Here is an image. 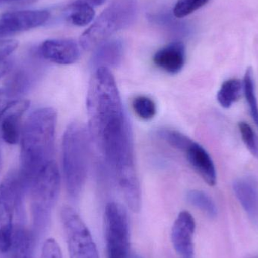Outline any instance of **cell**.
I'll return each instance as SVG.
<instances>
[{
    "mask_svg": "<svg viewBox=\"0 0 258 258\" xmlns=\"http://www.w3.org/2000/svg\"><path fill=\"white\" fill-rule=\"evenodd\" d=\"M50 18L46 10H20L0 16V38L13 36L43 25Z\"/></svg>",
    "mask_w": 258,
    "mask_h": 258,
    "instance_id": "obj_9",
    "label": "cell"
},
{
    "mask_svg": "<svg viewBox=\"0 0 258 258\" xmlns=\"http://www.w3.org/2000/svg\"><path fill=\"white\" fill-rule=\"evenodd\" d=\"M40 258H63L60 245L55 239L50 238L44 242Z\"/></svg>",
    "mask_w": 258,
    "mask_h": 258,
    "instance_id": "obj_27",
    "label": "cell"
},
{
    "mask_svg": "<svg viewBox=\"0 0 258 258\" xmlns=\"http://www.w3.org/2000/svg\"><path fill=\"white\" fill-rule=\"evenodd\" d=\"M123 56V45L117 39L107 40L97 47L92 56V68L95 70L100 68L116 67L122 61Z\"/></svg>",
    "mask_w": 258,
    "mask_h": 258,
    "instance_id": "obj_16",
    "label": "cell"
},
{
    "mask_svg": "<svg viewBox=\"0 0 258 258\" xmlns=\"http://www.w3.org/2000/svg\"><path fill=\"white\" fill-rule=\"evenodd\" d=\"M186 51L184 45L174 42L161 48L153 56V62L158 68L171 74L180 72L184 66Z\"/></svg>",
    "mask_w": 258,
    "mask_h": 258,
    "instance_id": "obj_15",
    "label": "cell"
},
{
    "mask_svg": "<svg viewBox=\"0 0 258 258\" xmlns=\"http://www.w3.org/2000/svg\"><path fill=\"white\" fill-rule=\"evenodd\" d=\"M132 107L137 116L143 120H150L156 113V104L148 97H136L132 101Z\"/></svg>",
    "mask_w": 258,
    "mask_h": 258,
    "instance_id": "obj_23",
    "label": "cell"
},
{
    "mask_svg": "<svg viewBox=\"0 0 258 258\" xmlns=\"http://www.w3.org/2000/svg\"><path fill=\"white\" fill-rule=\"evenodd\" d=\"M30 102L27 100L18 99L6 110L0 119V134L5 142L16 144L21 139V116L28 109Z\"/></svg>",
    "mask_w": 258,
    "mask_h": 258,
    "instance_id": "obj_12",
    "label": "cell"
},
{
    "mask_svg": "<svg viewBox=\"0 0 258 258\" xmlns=\"http://www.w3.org/2000/svg\"><path fill=\"white\" fill-rule=\"evenodd\" d=\"M243 92V83L238 79H230L221 85L217 99L221 107L228 109L240 98Z\"/></svg>",
    "mask_w": 258,
    "mask_h": 258,
    "instance_id": "obj_18",
    "label": "cell"
},
{
    "mask_svg": "<svg viewBox=\"0 0 258 258\" xmlns=\"http://www.w3.org/2000/svg\"><path fill=\"white\" fill-rule=\"evenodd\" d=\"M57 119L54 109H38L29 116L21 130L18 174L27 192L39 173L54 161Z\"/></svg>",
    "mask_w": 258,
    "mask_h": 258,
    "instance_id": "obj_2",
    "label": "cell"
},
{
    "mask_svg": "<svg viewBox=\"0 0 258 258\" xmlns=\"http://www.w3.org/2000/svg\"><path fill=\"white\" fill-rule=\"evenodd\" d=\"M137 12L136 0H114L82 34L80 45L88 51L96 48L112 35L132 24Z\"/></svg>",
    "mask_w": 258,
    "mask_h": 258,
    "instance_id": "obj_4",
    "label": "cell"
},
{
    "mask_svg": "<svg viewBox=\"0 0 258 258\" xmlns=\"http://www.w3.org/2000/svg\"><path fill=\"white\" fill-rule=\"evenodd\" d=\"M34 235L23 227L15 228L10 258H33Z\"/></svg>",
    "mask_w": 258,
    "mask_h": 258,
    "instance_id": "obj_17",
    "label": "cell"
},
{
    "mask_svg": "<svg viewBox=\"0 0 258 258\" xmlns=\"http://www.w3.org/2000/svg\"><path fill=\"white\" fill-rule=\"evenodd\" d=\"M21 1V0H0V6L6 4V3H14V2Z\"/></svg>",
    "mask_w": 258,
    "mask_h": 258,
    "instance_id": "obj_29",
    "label": "cell"
},
{
    "mask_svg": "<svg viewBox=\"0 0 258 258\" xmlns=\"http://www.w3.org/2000/svg\"><path fill=\"white\" fill-rule=\"evenodd\" d=\"M186 198L191 205L204 212L209 218H215L218 215L216 204L206 192L192 189L187 192Z\"/></svg>",
    "mask_w": 258,
    "mask_h": 258,
    "instance_id": "obj_19",
    "label": "cell"
},
{
    "mask_svg": "<svg viewBox=\"0 0 258 258\" xmlns=\"http://www.w3.org/2000/svg\"><path fill=\"white\" fill-rule=\"evenodd\" d=\"M18 46V42L15 40L4 41L0 43V79L10 71L11 55Z\"/></svg>",
    "mask_w": 258,
    "mask_h": 258,
    "instance_id": "obj_24",
    "label": "cell"
},
{
    "mask_svg": "<svg viewBox=\"0 0 258 258\" xmlns=\"http://www.w3.org/2000/svg\"><path fill=\"white\" fill-rule=\"evenodd\" d=\"M60 218L70 258H100L93 237L77 211L64 206Z\"/></svg>",
    "mask_w": 258,
    "mask_h": 258,
    "instance_id": "obj_8",
    "label": "cell"
},
{
    "mask_svg": "<svg viewBox=\"0 0 258 258\" xmlns=\"http://www.w3.org/2000/svg\"><path fill=\"white\" fill-rule=\"evenodd\" d=\"M161 139L168 143L170 146L184 153L192 143V140L178 131L173 129H161L158 132Z\"/></svg>",
    "mask_w": 258,
    "mask_h": 258,
    "instance_id": "obj_22",
    "label": "cell"
},
{
    "mask_svg": "<svg viewBox=\"0 0 258 258\" xmlns=\"http://www.w3.org/2000/svg\"><path fill=\"white\" fill-rule=\"evenodd\" d=\"M196 221L187 211H182L171 228V242L180 258H195L194 236Z\"/></svg>",
    "mask_w": 258,
    "mask_h": 258,
    "instance_id": "obj_10",
    "label": "cell"
},
{
    "mask_svg": "<svg viewBox=\"0 0 258 258\" xmlns=\"http://www.w3.org/2000/svg\"><path fill=\"white\" fill-rule=\"evenodd\" d=\"M90 138L80 122L68 125L62 142V162L67 191L72 199L80 197L86 184L89 169Z\"/></svg>",
    "mask_w": 258,
    "mask_h": 258,
    "instance_id": "obj_3",
    "label": "cell"
},
{
    "mask_svg": "<svg viewBox=\"0 0 258 258\" xmlns=\"http://www.w3.org/2000/svg\"><path fill=\"white\" fill-rule=\"evenodd\" d=\"M233 192L251 222L258 228V185L249 177L235 180Z\"/></svg>",
    "mask_w": 258,
    "mask_h": 258,
    "instance_id": "obj_13",
    "label": "cell"
},
{
    "mask_svg": "<svg viewBox=\"0 0 258 258\" xmlns=\"http://www.w3.org/2000/svg\"><path fill=\"white\" fill-rule=\"evenodd\" d=\"M184 153L188 162L199 175L209 186H215L217 183L216 169L206 149L194 141Z\"/></svg>",
    "mask_w": 258,
    "mask_h": 258,
    "instance_id": "obj_14",
    "label": "cell"
},
{
    "mask_svg": "<svg viewBox=\"0 0 258 258\" xmlns=\"http://www.w3.org/2000/svg\"><path fill=\"white\" fill-rule=\"evenodd\" d=\"M210 0H177L173 13L176 18H184L203 7Z\"/></svg>",
    "mask_w": 258,
    "mask_h": 258,
    "instance_id": "obj_25",
    "label": "cell"
},
{
    "mask_svg": "<svg viewBox=\"0 0 258 258\" xmlns=\"http://www.w3.org/2000/svg\"><path fill=\"white\" fill-rule=\"evenodd\" d=\"M242 83L244 95L248 103L250 113L258 128V102L252 68H249L247 69Z\"/></svg>",
    "mask_w": 258,
    "mask_h": 258,
    "instance_id": "obj_20",
    "label": "cell"
},
{
    "mask_svg": "<svg viewBox=\"0 0 258 258\" xmlns=\"http://www.w3.org/2000/svg\"><path fill=\"white\" fill-rule=\"evenodd\" d=\"M76 2L88 5V6H90L94 8L96 7V6H101L103 3H105L106 0H76Z\"/></svg>",
    "mask_w": 258,
    "mask_h": 258,
    "instance_id": "obj_28",
    "label": "cell"
},
{
    "mask_svg": "<svg viewBox=\"0 0 258 258\" xmlns=\"http://www.w3.org/2000/svg\"><path fill=\"white\" fill-rule=\"evenodd\" d=\"M239 129L244 144L251 154L258 159V135L246 122H239Z\"/></svg>",
    "mask_w": 258,
    "mask_h": 258,
    "instance_id": "obj_26",
    "label": "cell"
},
{
    "mask_svg": "<svg viewBox=\"0 0 258 258\" xmlns=\"http://www.w3.org/2000/svg\"><path fill=\"white\" fill-rule=\"evenodd\" d=\"M107 258L130 257V229L128 213L115 202L107 203L104 212Z\"/></svg>",
    "mask_w": 258,
    "mask_h": 258,
    "instance_id": "obj_7",
    "label": "cell"
},
{
    "mask_svg": "<svg viewBox=\"0 0 258 258\" xmlns=\"http://www.w3.org/2000/svg\"><path fill=\"white\" fill-rule=\"evenodd\" d=\"M25 188L18 174L12 173L0 183V253L6 254L13 243L15 220L24 214Z\"/></svg>",
    "mask_w": 258,
    "mask_h": 258,
    "instance_id": "obj_5",
    "label": "cell"
},
{
    "mask_svg": "<svg viewBox=\"0 0 258 258\" xmlns=\"http://www.w3.org/2000/svg\"><path fill=\"white\" fill-rule=\"evenodd\" d=\"M60 186V173L53 161L39 173L28 191L33 224L37 230H42L48 225L58 197Z\"/></svg>",
    "mask_w": 258,
    "mask_h": 258,
    "instance_id": "obj_6",
    "label": "cell"
},
{
    "mask_svg": "<svg viewBox=\"0 0 258 258\" xmlns=\"http://www.w3.org/2000/svg\"><path fill=\"white\" fill-rule=\"evenodd\" d=\"M86 105L89 138L102 157L132 137L116 80L109 68L95 70Z\"/></svg>",
    "mask_w": 258,
    "mask_h": 258,
    "instance_id": "obj_1",
    "label": "cell"
},
{
    "mask_svg": "<svg viewBox=\"0 0 258 258\" xmlns=\"http://www.w3.org/2000/svg\"><path fill=\"white\" fill-rule=\"evenodd\" d=\"M95 15L93 7L75 1L71 6L68 19L74 25L83 27L93 21Z\"/></svg>",
    "mask_w": 258,
    "mask_h": 258,
    "instance_id": "obj_21",
    "label": "cell"
},
{
    "mask_svg": "<svg viewBox=\"0 0 258 258\" xmlns=\"http://www.w3.org/2000/svg\"><path fill=\"white\" fill-rule=\"evenodd\" d=\"M39 53L42 58L60 65L75 63L80 57V48L69 39H48L41 44Z\"/></svg>",
    "mask_w": 258,
    "mask_h": 258,
    "instance_id": "obj_11",
    "label": "cell"
}]
</instances>
